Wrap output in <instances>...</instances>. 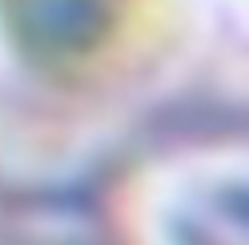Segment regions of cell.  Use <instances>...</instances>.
Wrapping results in <instances>:
<instances>
[{
    "label": "cell",
    "instance_id": "6da1fadb",
    "mask_svg": "<svg viewBox=\"0 0 249 245\" xmlns=\"http://www.w3.org/2000/svg\"><path fill=\"white\" fill-rule=\"evenodd\" d=\"M12 17L28 44L56 56L89 49L108 20V0H12Z\"/></svg>",
    "mask_w": 249,
    "mask_h": 245
}]
</instances>
